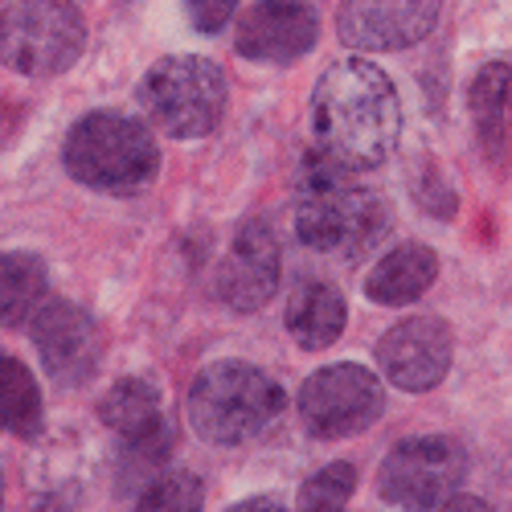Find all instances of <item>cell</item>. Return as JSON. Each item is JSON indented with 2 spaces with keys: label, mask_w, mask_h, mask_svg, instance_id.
<instances>
[{
  "label": "cell",
  "mask_w": 512,
  "mask_h": 512,
  "mask_svg": "<svg viewBox=\"0 0 512 512\" xmlns=\"http://www.w3.org/2000/svg\"><path fill=\"white\" fill-rule=\"evenodd\" d=\"M205 488L193 472H156L144 488H140V508H156V512H193L201 508Z\"/></svg>",
  "instance_id": "obj_21"
},
{
  "label": "cell",
  "mask_w": 512,
  "mask_h": 512,
  "mask_svg": "<svg viewBox=\"0 0 512 512\" xmlns=\"http://www.w3.org/2000/svg\"><path fill=\"white\" fill-rule=\"evenodd\" d=\"M99 418L111 426L123 443L160 431V426H164V418H160V386L152 377H144V373L119 377L115 386L103 394V402H99Z\"/></svg>",
  "instance_id": "obj_16"
},
{
  "label": "cell",
  "mask_w": 512,
  "mask_h": 512,
  "mask_svg": "<svg viewBox=\"0 0 512 512\" xmlns=\"http://www.w3.org/2000/svg\"><path fill=\"white\" fill-rule=\"evenodd\" d=\"M349 320V304L332 283H300L287 300V332L304 353H320L336 345Z\"/></svg>",
  "instance_id": "obj_15"
},
{
  "label": "cell",
  "mask_w": 512,
  "mask_h": 512,
  "mask_svg": "<svg viewBox=\"0 0 512 512\" xmlns=\"http://www.w3.org/2000/svg\"><path fill=\"white\" fill-rule=\"evenodd\" d=\"M283 386L250 361H213L197 373L185 414L193 435L213 447H238L283 414Z\"/></svg>",
  "instance_id": "obj_3"
},
{
  "label": "cell",
  "mask_w": 512,
  "mask_h": 512,
  "mask_svg": "<svg viewBox=\"0 0 512 512\" xmlns=\"http://www.w3.org/2000/svg\"><path fill=\"white\" fill-rule=\"evenodd\" d=\"M451 361H455L451 324L439 316H406L377 340L381 377L406 394H426L443 386Z\"/></svg>",
  "instance_id": "obj_10"
},
{
  "label": "cell",
  "mask_w": 512,
  "mask_h": 512,
  "mask_svg": "<svg viewBox=\"0 0 512 512\" xmlns=\"http://www.w3.org/2000/svg\"><path fill=\"white\" fill-rule=\"evenodd\" d=\"M357 492V467L345 463V459H336L328 467H320V472L312 480H304L300 488V508L308 512H336V508H345Z\"/></svg>",
  "instance_id": "obj_20"
},
{
  "label": "cell",
  "mask_w": 512,
  "mask_h": 512,
  "mask_svg": "<svg viewBox=\"0 0 512 512\" xmlns=\"http://www.w3.org/2000/svg\"><path fill=\"white\" fill-rule=\"evenodd\" d=\"M312 136L349 168L386 164L402 136V99L390 74L369 58L328 66L312 91Z\"/></svg>",
  "instance_id": "obj_1"
},
{
  "label": "cell",
  "mask_w": 512,
  "mask_h": 512,
  "mask_svg": "<svg viewBox=\"0 0 512 512\" xmlns=\"http://www.w3.org/2000/svg\"><path fill=\"white\" fill-rule=\"evenodd\" d=\"M0 426L21 439H37L46 426V406L33 373L9 353H0Z\"/></svg>",
  "instance_id": "obj_18"
},
{
  "label": "cell",
  "mask_w": 512,
  "mask_h": 512,
  "mask_svg": "<svg viewBox=\"0 0 512 512\" xmlns=\"http://www.w3.org/2000/svg\"><path fill=\"white\" fill-rule=\"evenodd\" d=\"M33 349L58 386H87L103 365V328L99 320L70 300H46L33 316Z\"/></svg>",
  "instance_id": "obj_9"
},
{
  "label": "cell",
  "mask_w": 512,
  "mask_h": 512,
  "mask_svg": "<svg viewBox=\"0 0 512 512\" xmlns=\"http://www.w3.org/2000/svg\"><path fill=\"white\" fill-rule=\"evenodd\" d=\"M357 168L340 164L324 148L308 156L295 201V238L324 259L357 263L390 234V201L377 189L353 181Z\"/></svg>",
  "instance_id": "obj_2"
},
{
  "label": "cell",
  "mask_w": 512,
  "mask_h": 512,
  "mask_svg": "<svg viewBox=\"0 0 512 512\" xmlns=\"http://www.w3.org/2000/svg\"><path fill=\"white\" fill-rule=\"evenodd\" d=\"M320 17L300 0H259L234 25V50L246 62L287 66L316 50Z\"/></svg>",
  "instance_id": "obj_13"
},
{
  "label": "cell",
  "mask_w": 512,
  "mask_h": 512,
  "mask_svg": "<svg viewBox=\"0 0 512 512\" xmlns=\"http://www.w3.org/2000/svg\"><path fill=\"white\" fill-rule=\"evenodd\" d=\"M386 410V390L381 377L365 365L340 361L316 369L300 390V418L312 439H353L381 418Z\"/></svg>",
  "instance_id": "obj_7"
},
{
  "label": "cell",
  "mask_w": 512,
  "mask_h": 512,
  "mask_svg": "<svg viewBox=\"0 0 512 512\" xmlns=\"http://www.w3.org/2000/svg\"><path fill=\"white\" fill-rule=\"evenodd\" d=\"M87 50V21L70 0H9L0 9V62L25 78H58Z\"/></svg>",
  "instance_id": "obj_6"
},
{
  "label": "cell",
  "mask_w": 512,
  "mask_h": 512,
  "mask_svg": "<svg viewBox=\"0 0 512 512\" xmlns=\"http://www.w3.org/2000/svg\"><path fill=\"white\" fill-rule=\"evenodd\" d=\"M435 275H439V254L422 242H406L394 246L390 254H381V263L365 275V295L381 308H406L431 291Z\"/></svg>",
  "instance_id": "obj_14"
},
{
  "label": "cell",
  "mask_w": 512,
  "mask_h": 512,
  "mask_svg": "<svg viewBox=\"0 0 512 512\" xmlns=\"http://www.w3.org/2000/svg\"><path fill=\"white\" fill-rule=\"evenodd\" d=\"M50 295V275L46 263L29 250H9L0 254V324L17 328L37 316V308Z\"/></svg>",
  "instance_id": "obj_17"
},
{
  "label": "cell",
  "mask_w": 512,
  "mask_h": 512,
  "mask_svg": "<svg viewBox=\"0 0 512 512\" xmlns=\"http://www.w3.org/2000/svg\"><path fill=\"white\" fill-rule=\"evenodd\" d=\"M443 0H345L336 13V33L349 50L394 54L410 50L439 25Z\"/></svg>",
  "instance_id": "obj_12"
},
{
  "label": "cell",
  "mask_w": 512,
  "mask_h": 512,
  "mask_svg": "<svg viewBox=\"0 0 512 512\" xmlns=\"http://www.w3.org/2000/svg\"><path fill=\"white\" fill-rule=\"evenodd\" d=\"M279 291V238L263 218H250L230 238L218 271H213V295L230 312H259Z\"/></svg>",
  "instance_id": "obj_11"
},
{
  "label": "cell",
  "mask_w": 512,
  "mask_h": 512,
  "mask_svg": "<svg viewBox=\"0 0 512 512\" xmlns=\"http://www.w3.org/2000/svg\"><path fill=\"white\" fill-rule=\"evenodd\" d=\"M66 173L99 193H140L160 173V144L132 115L91 111L66 136Z\"/></svg>",
  "instance_id": "obj_4"
},
{
  "label": "cell",
  "mask_w": 512,
  "mask_h": 512,
  "mask_svg": "<svg viewBox=\"0 0 512 512\" xmlns=\"http://www.w3.org/2000/svg\"><path fill=\"white\" fill-rule=\"evenodd\" d=\"M0 500H5V476H0Z\"/></svg>",
  "instance_id": "obj_24"
},
{
  "label": "cell",
  "mask_w": 512,
  "mask_h": 512,
  "mask_svg": "<svg viewBox=\"0 0 512 512\" xmlns=\"http://www.w3.org/2000/svg\"><path fill=\"white\" fill-rule=\"evenodd\" d=\"M467 472L463 451L443 435L398 443L381 463L377 492L394 508H447Z\"/></svg>",
  "instance_id": "obj_8"
},
{
  "label": "cell",
  "mask_w": 512,
  "mask_h": 512,
  "mask_svg": "<svg viewBox=\"0 0 512 512\" xmlns=\"http://www.w3.org/2000/svg\"><path fill=\"white\" fill-rule=\"evenodd\" d=\"M234 508L242 512V508H283V504H279L275 496H246V500H238Z\"/></svg>",
  "instance_id": "obj_23"
},
{
  "label": "cell",
  "mask_w": 512,
  "mask_h": 512,
  "mask_svg": "<svg viewBox=\"0 0 512 512\" xmlns=\"http://www.w3.org/2000/svg\"><path fill=\"white\" fill-rule=\"evenodd\" d=\"M238 0H185V17L197 33H218L230 25Z\"/></svg>",
  "instance_id": "obj_22"
},
{
  "label": "cell",
  "mask_w": 512,
  "mask_h": 512,
  "mask_svg": "<svg viewBox=\"0 0 512 512\" xmlns=\"http://www.w3.org/2000/svg\"><path fill=\"white\" fill-rule=\"evenodd\" d=\"M472 119L480 144L496 156L508 140V119H512V66L492 62L472 82Z\"/></svg>",
  "instance_id": "obj_19"
},
{
  "label": "cell",
  "mask_w": 512,
  "mask_h": 512,
  "mask_svg": "<svg viewBox=\"0 0 512 512\" xmlns=\"http://www.w3.org/2000/svg\"><path fill=\"white\" fill-rule=\"evenodd\" d=\"M136 99L156 132L173 140H201L222 123L230 87L218 62L201 54H173L144 70Z\"/></svg>",
  "instance_id": "obj_5"
}]
</instances>
